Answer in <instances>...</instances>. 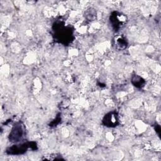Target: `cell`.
<instances>
[{"instance_id": "1", "label": "cell", "mask_w": 161, "mask_h": 161, "mask_svg": "<svg viewBox=\"0 0 161 161\" xmlns=\"http://www.w3.org/2000/svg\"><path fill=\"white\" fill-rule=\"evenodd\" d=\"M51 34L55 43L64 46L70 45L74 40V28L65 25V20L59 17L54 21L51 28Z\"/></svg>"}, {"instance_id": "2", "label": "cell", "mask_w": 161, "mask_h": 161, "mask_svg": "<svg viewBox=\"0 0 161 161\" xmlns=\"http://www.w3.org/2000/svg\"><path fill=\"white\" fill-rule=\"evenodd\" d=\"M26 135V128L24 123L19 120L12 126L8 135V140L11 143H17L21 142Z\"/></svg>"}, {"instance_id": "3", "label": "cell", "mask_w": 161, "mask_h": 161, "mask_svg": "<svg viewBox=\"0 0 161 161\" xmlns=\"http://www.w3.org/2000/svg\"><path fill=\"white\" fill-rule=\"evenodd\" d=\"M109 21L113 31L117 33L126 26L128 22V17L122 12L113 11L109 15Z\"/></svg>"}, {"instance_id": "4", "label": "cell", "mask_w": 161, "mask_h": 161, "mask_svg": "<svg viewBox=\"0 0 161 161\" xmlns=\"http://www.w3.org/2000/svg\"><path fill=\"white\" fill-rule=\"evenodd\" d=\"M29 148L31 149V142L17 143L6 148L5 153L9 155H20L27 152Z\"/></svg>"}, {"instance_id": "5", "label": "cell", "mask_w": 161, "mask_h": 161, "mask_svg": "<svg viewBox=\"0 0 161 161\" xmlns=\"http://www.w3.org/2000/svg\"><path fill=\"white\" fill-rule=\"evenodd\" d=\"M102 124L108 128H115L119 125L118 113L116 111H110L104 114L102 119Z\"/></svg>"}, {"instance_id": "6", "label": "cell", "mask_w": 161, "mask_h": 161, "mask_svg": "<svg viewBox=\"0 0 161 161\" xmlns=\"http://www.w3.org/2000/svg\"><path fill=\"white\" fill-rule=\"evenodd\" d=\"M113 45L117 50L122 51L128 47V42L124 35H118L113 39Z\"/></svg>"}, {"instance_id": "7", "label": "cell", "mask_w": 161, "mask_h": 161, "mask_svg": "<svg viewBox=\"0 0 161 161\" xmlns=\"http://www.w3.org/2000/svg\"><path fill=\"white\" fill-rule=\"evenodd\" d=\"M131 84L137 89H142L146 84V80L140 75L133 74L131 77Z\"/></svg>"}, {"instance_id": "8", "label": "cell", "mask_w": 161, "mask_h": 161, "mask_svg": "<svg viewBox=\"0 0 161 161\" xmlns=\"http://www.w3.org/2000/svg\"><path fill=\"white\" fill-rule=\"evenodd\" d=\"M84 18L86 21L92 22L97 18V11L93 8H87L84 13Z\"/></svg>"}, {"instance_id": "9", "label": "cell", "mask_w": 161, "mask_h": 161, "mask_svg": "<svg viewBox=\"0 0 161 161\" xmlns=\"http://www.w3.org/2000/svg\"><path fill=\"white\" fill-rule=\"evenodd\" d=\"M61 122V113H58L56 117L48 124V126L50 128H55L57 125H58Z\"/></svg>"}, {"instance_id": "10", "label": "cell", "mask_w": 161, "mask_h": 161, "mask_svg": "<svg viewBox=\"0 0 161 161\" xmlns=\"http://www.w3.org/2000/svg\"><path fill=\"white\" fill-rule=\"evenodd\" d=\"M153 127L155 132L158 134V136H160V125H158L157 123H155L153 125Z\"/></svg>"}]
</instances>
